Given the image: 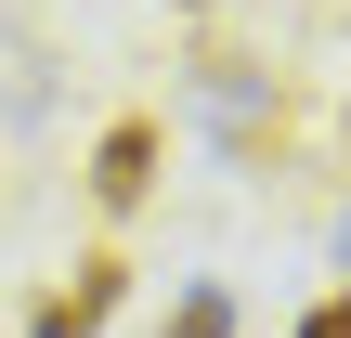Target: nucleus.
<instances>
[{"instance_id":"nucleus-1","label":"nucleus","mask_w":351,"mask_h":338,"mask_svg":"<svg viewBox=\"0 0 351 338\" xmlns=\"http://www.w3.org/2000/svg\"><path fill=\"white\" fill-rule=\"evenodd\" d=\"M156 169H169V130H156V117H117V130L91 143V208L130 221V208L156 195Z\"/></svg>"},{"instance_id":"nucleus-6","label":"nucleus","mask_w":351,"mask_h":338,"mask_svg":"<svg viewBox=\"0 0 351 338\" xmlns=\"http://www.w3.org/2000/svg\"><path fill=\"white\" fill-rule=\"evenodd\" d=\"M339 248H351V221H339Z\"/></svg>"},{"instance_id":"nucleus-2","label":"nucleus","mask_w":351,"mask_h":338,"mask_svg":"<svg viewBox=\"0 0 351 338\" xmlns=\"http://www.w3.org/2000/svg\"><path fill=\"white\" fill-rule=\"evenodd\" d=\"M117 300H130V261H117V248H91V261L26 313V338H104V313H117Z\"/></svg>"},{"instance_id":"nucleus-5","label":"nucleus","mask_w":351,"mask_h":338,"mask_svg":"<svg viewBox=\"0 0 351 338\" xmlns=\"http://www.w3.org/2000/svg\"><path fill=\"white\" fill-rule=\"evenodd\" d=\"M182 13H208V0H182Z\"/></svg>"},{"instance_id":"nucleus-3","label":"nucleus","mask_w":351,"mask_h":338,"mask_svg":"<svg viewBox=\"0 0 351 338\" xmlns=\"http://www.w3.org/2000/svg\"><path fill=\"white\" fill-rule=\"evenodd\" d=\"M156 338H234V287H182Z\"/></svg>"},{"instance_id":"nucleus-4","label":"nucleus","mask_w":351,"mask_h":338,"mask_svg":"<svg viewBox=\"0 0 351 338\" xmlns=\"http://www.w3.org/2000/svg\"><path fill=\"white\" fill-rule=\"evenodd\" d=\"M300 338H351V287H326V300L300 313Z\"/></svg>"}]
</instances>
